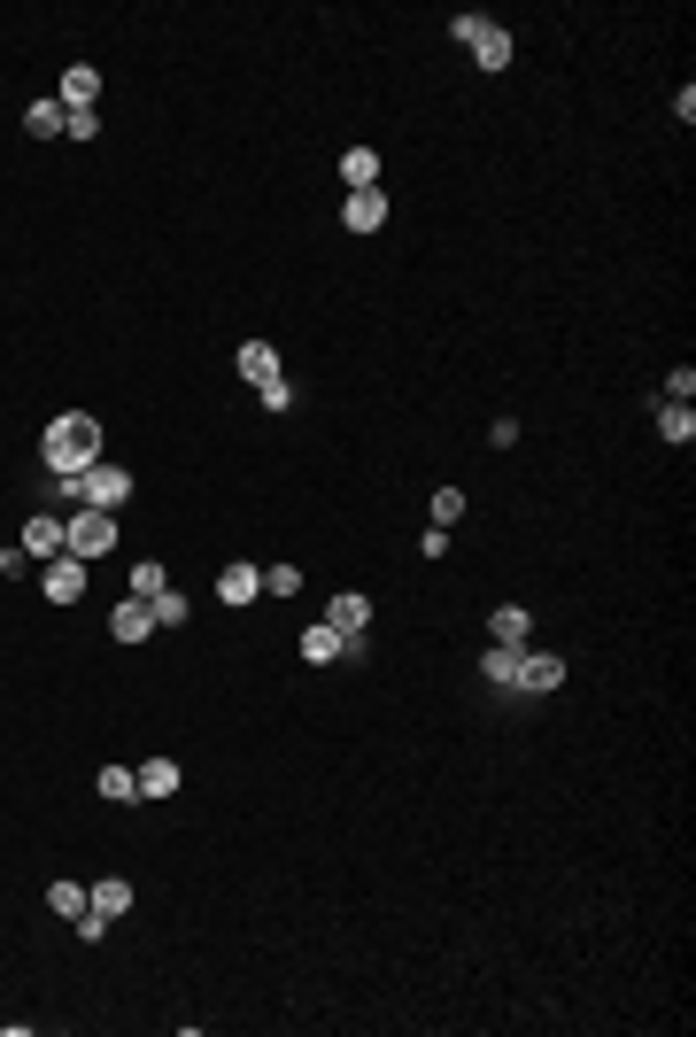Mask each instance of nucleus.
I'll return each instance as SVG.
<instances>
[{
	"instance_id": "nucleus-29",
	"label": "nucleus",
	"mask_w": 696,
	"mask_h": 1037,
	"mask_svg": "<svg viewBox=\"0 0 696 1037\" xmlns=\"http://www.w3.org/2000/svg\"><path fill=\"white\" fill-rule=\"evenodd\" d=\"M263 588H271V596H294L302 573H294V565H263Z\"/></svg>"
},
{
	"instance_id": "nucleus-24",
	"label": "nucleus",
	"mask_w": 696,
	"mask_h": 1037,
	"mask_svg": "<svg viewBox=\"0 0 696 1037\" xmlns=\"http://www.w3.org/2000/svg\"><path fill=\"white\" fill-rule=\"evenodd\" d=\"M101 798H109V806L140 798V767H101Z\"/></svg>"
},
{
	"instance_id": "nucleus-2",
	"label": "nucleus",
	"mask_w": 696,
	"mask_h": 1037,
	"mask_svg": "<svg viewBox=\"0 0 696 1037\" xmlns=\"http://www.w3.org/2000/svg\"><path fill=\"white\" fill-rule=\"evenodd\" d=\"M63 550L70 558H109L117 550V511H94V504H78V519H63Z\"/></svg>"
},
{
	"instance_id": "nucleus-6",
	"label": "nucleus",
	"mask_w": 696,
	"mask_h": 1037,
	"mask_svg": "<svg viewBox=\"0 0 696 1037\" xmlns=\"http://www.w3.org/2000/svg\"><path fill=\"white\" fill-rule=\"evenodd\" d=\"M340 225H348V233H380V225H388V194H380V186L348 194V202H340Z\"/></svg>"
},
{
	"instance_id": "nucleus-26",
	"label": "nucleus",
	"mask_w": 696,
	"mask_h": 1037,
	"mask_svg": "<svg viewBox=\"0 0 696 1037\" xmlns=\"http://www.w3.org/2000/svg\"><path fill=\"white\" fill-rule=\"evenodd\" d=\"M449 32H457V40H465V47H480V40H488V32H496V17H480V9H465V17H457V24H449Z\"/></svg>"
},
{
	"instance_id": "nucleus-25",
	"label": "nucleus",
	"mask_w": 696,
	"mask_h": 1037,
	"mask_svg": "<svg viewBox=\"0 0 696 1037\" xmlns=\"http://www.w3.org/2000/svg\"><path fill=\"white\" fill-rule=\"evenodd\" d=\"M148 612H155V627H186V596H178V588L148 596Z\"/></svg>"
},
{
	"instance_id": "nucleus-11",
	"label": "nucleus",
	"mask_w": 696,
	"mask_h": 1037,
	"mask_svg": "<svg viewBox=\"0 0 696 1037\" xmlns=\"http://www.w3.org/2000/svg\"><path fill=\"white\" fill-rule=\"evenodd\" d=\"M348 650H357V642L333 635L325 619H317V627H302V658H309V666H333V658H348Z\"/></svg>"
},
{
	"instance_id": "nucleus-7",
	"label": "nucleus",
	"mask_w": 696,
	"mask_h": 1037,
	"mask_svg": "<svg viewBox=\"0 0 696 1037\" xmlns=\"http://www.w3.org/2000/svg\"><path fill=\"white\" fill-rule=\"evenodd\" d=\"M557 681H565V658H550V650H526V658H519V681H511V689H534V698H550Z\"/></svg>"
},
{
	"instance_id": "nucleus-5",
	"label": "nucleus",
	"mask_w": 696,
	"mask_h": 1037,
	"mask_svg": "<svg viewBox=\"0 0 696 1037\" xmlns=\"http://www.w3.org/2000/svg\"><path fill=\"white\" fill-rule=\"evenodd\" d=\"M325 627L348 635V642H365V627H372V596H333V604H325Z\"/></svg>"
},
{
	"instance_id": "nucleus-19",
	"label": "nucleus",
	"mask_w": 696,
	"mask_h": 1037,
	"mask_svg": "<svg viewBox=\"0 0 696 1037\" xmlns=\"http://www.w3.org/2000/svg\"><path fill=\"white\" fill-rule=\"evenodd\" d=\"M657 434L688 450V442H696V411H688V403H665V411H657Z\"/></svg>"
},
{
	"instance_id": "nucleus-27",
	"label": "nucleus",
	"mask_w": 696,
	"mask_h": 1037,
	"mask_svg": "<svg viewBox=\"0 0 696 1037\" xmlns=\"http://www.w3.org/2000/svg\"><path fill=\"white\" fill-rule=\"evenodd\" d=\"M94 132H101L94 109H63V140H94Z\"/></svg>"
},
{
	"instance_id": "nucleus-28",
	"label": "nucleus",
	"mask_w": 696,
	"mask_h": 1037,
	"mask_svg": "<svg viewBox=\"0 0 696 1037\" xmlns=\"http://www.w3.org/2000/svg\"><path fill=\"white\" fill-rule=\"evenodd\" d=\"M449 519H465V488H434V527H449Z\"/></svg>"
},
{
	"instance_id": "nucleus-15",
	"label": "nucleus",
	"mask_w": 696,
	"mask_h": 1037,
	"mask_svg": "<svg viewBox=\"0 0 696 1037\" xmlns=\"http://www.w3.org/2000/svg\"><path fill=\"white\" fill-rule=\"evenodd\" d=\"M217 596H225V604H248V596H263V573H255V565H225V573H217Z\"/></svg>"
},
{
	"instance_id": "nucleus-23",
	"label": "nucleus",
	"mask_w": 696,
	"mask_h": 1037,
	"mask_svg": "<svg viewBox=\"0 0 696 1037\" xmlns=\"http://www.w3.org/2000/svg\"><path fill=\"white\" fill-rule=\"evenodd\" d=\"M124 588H132V596H163V588H171V573H163V558H140Z\"/></svg>"
},
{
	"instance_id": "nucleus-9",
	"label": "nucleus",
	"mask_w": 696,
	"mask_h": 1037,
	"mask_svg": "<svg viewBox=\"0 0 696 1037\" xmlns=\"http://www.w3.org/2000/svg\"><path fill=\"white\" fill-rule=\"evenodd\" d=\"M109 635H117V642H148V635H155L148 596H124V604H117V619H109Z\"/></svg>"
},
{
	"instance_id": "nucleus-18",
	"label": "nucleus",
	"mask_w": 696,
	"mask_h": 1037,
	"mask_svg": "<svg viewBox=\"0 0 696 1037\" xmlns=\"http://www.w3.org/2000/svg\"><path fill=\"white\" fill-rule=\"evenodd\" d=\"M140 798H178V759H148L140 767Z\"/></svg>"
},
{
	"instance_id": "nucleus-13",
	"label": "nucleus",
	"mask_w": 696,
	"mask_h": 1037,
	"mask_svg": "<svg viewBox=\"0 0 696 1037\" xmlns=\"http://www.w3.org/2000/svg\"><path fill=\"white\" fill-rule=\"evenodd\" d=\"M526 635H534V612H526V604H496L488 642H526Z\"/></svg>"
},
{
	"instance_id": "nucleus-3",
	"label": "nucleus",
	"mask_w": 696,
	"mask_h": 1037,
	"mask_svg": "<svg viewBox=\"0 0 696 1037\" xmlns=\"http://www.w3.org/2000/svg\"><path fill=\"white\" fill-rule=\"evenodd\" d=\"M63 488H70L78 504H94V511H124V504H132V473H124V465H86V473L63 480Z\"/></svg>"
},
{
	"instance_id": "nucleus-20",
	"label": "nucleus",
	"mask_w": 696,
	"mask_h": 1037,
	"mask_svg": "<svg viewBox=\"0 0 696 1037\" xmlns=\"http://www.w3.org/2000/svg\"><path fill=\"white\" fill-rule=\"evenodd\" d=\"M47 906H55L63 921H78V914H86L94 898H86V883H70V875H63V883H47Z\"/></svg>"
},
{
	"instance_id": "nucleus-8",
	"label": "nucleus",
	"mask_w": 696,
	"mask_h": 1037,
	"mask_svg": "<svg viewBox=\"0 0 696 1037\" xmlns=\"http://www.w3.org/2000/svg\"><path fill=\"white\" fill-rule=\"evenodd\" d=\"M17 550H24V558H40V565H47V558H63V519H55V511L24 519V542H17Z\"/></svg>"
},
{
	"instance_id": "nucleus-16",
	"label": "nucleus",
	"mask_w": 696,
	"mask_h": 1037,
	"mask_svg": "<svg viewBox=\"0 0 696 1037\" xmlns=\"http://www.w3.org/2000/svg\"><path fill=\"white\" fill-rule=\"evenodd\" d=\"M86 898H94V914H109V921H117V914L132 906V883H124V875H101V883H86Z\"/></svg>"
},
{
	"instance_id": "nucleus-21",
	"label": "nucleus",
	"mask_w": 696,
	"mask_h": 1037,
	"mask_svg": "<svg viewBox=\"0 0 696 1037\" xmlns=\"http://www.w3.org/2000/svg\"><path fill=\"white\" fill-rule=\"evenodd\" d=\"M472 63H480V71H511V32L496 24V32H488V40L472 47Z\"/></svg>"
},
{
	"instance_id": "nucleus-4",
	"label": "nucleus",
	"mask_w": 696,
	"mask_h": 1037,
	"mask_svg": "<svg viewBox=\"0 0 696 1037\" xmlns=\"http://www.w3.org/2000/svg\"><path fill=\"white\" fill-rule=\"evenodd\" d=\"M40 596H47V604H78V596H86V558H70V550H63V558H47Z\"/></svg>"
},
{
	"instance_id": "nucleus-22",
	"label": "nucleus",
	"mask_w": 696,
	"mask_h": 1037,
	"mask_svg": "<svg viewBox=\"0 0 696 1037\" xmlns=\"http://www.w3.org/2000/svg\"><path fill=\"white\" fill-rule=\"evenodd\" d=\"M24 132H32V140H55V132H63V101H32V109H24Z\"/></svg>"
},
{
	"instance_id": "nucleus-12",
	"label": "nucleus",
	"mask_w": 696,
	"mask_h": 1037,
	"mask_svg": "<svg viewBox=\"0 0 696 1037\" xmlns=\"http://www.w3.org/2000/svg\"><path fill=\"white\" fill-rule=\"evenodd\" d=\"M94 94H101V71L94 63H70L63 71V109H94Z\"/></svg>"
},
{
	"instance_id": "nucleus-10",
	"label": "nucleus",
	"mask_w": 696,
	"mask_h": 1037,
	"mask_svg": "<svg viewBox=\"0 0 696 1037\" xmlns=\"http://www.w3.org/2000/svg\"><path fill=\"white\" fill-rule=\"evenodd\" d=\"M240 380H248V388H271V380H286V372H279V349H271V341H248V349H240Z\"/></svg>"
},
{
	"instance_id": "nucleus-17",
	"label": "nucleus",
	"mask_w": 696,
	"mask_h": 1037,
	"mask_svg": "<svg viewBox=\"0 0 696 1037\" xmlns=\"http://www.w3.org/2000/svg\"><path fill=\"white\" fill-rule=\"evenodd\" d=\"M340 179H348V194L380 186V155H372V148H348V155H340Z\"/></svg>"
},
{
	"instance_id": "nucleus-14",
	"label": "nucleus",
	"mask_w": 696,
	"mask_h": 1037,
	"mask_svg": "<svg viewBox=\"0 0 696 1037\" xmlns=\"http://www.w3.org/2000/svg\"><path fill=\"white\" fill-rule=\"evenodd\" d=\"M519 658H526V642H488V658H480V673H488L496 689H511V681H519Z\"/></svg>"
},
{
	"instance_id": "nucleus-1",
	"label": "nucleus",
	"mask_w": 696,
	"mask_h": 1037,
	"mask_svg": "<svg viewBox=\"0 0 696 1037\" xmlns=\"http://www.w3.org/2000/svg\"><path fill=\"white\" fill-rule=\"evenodd\" d=\"M40 457H47V473H55V480H78L86 465H101V419L63 411V419L40 434Z\"/></svg>"
}]
</instances>
